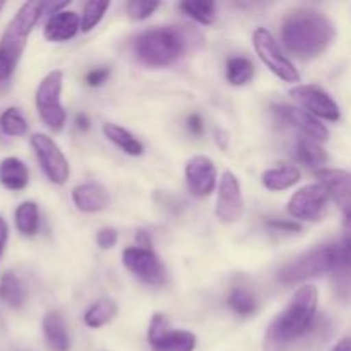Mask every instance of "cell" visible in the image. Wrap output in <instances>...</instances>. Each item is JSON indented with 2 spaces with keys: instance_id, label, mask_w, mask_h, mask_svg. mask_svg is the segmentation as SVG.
I'll return each mask as SVG.
<instances>
[{
  "instance_id": "1f68e13d",
  "label": "cell",
  "mask_w": 351,
  "mask_h": 351,
  "mask_svg": "<svg viewBox=\"0 0 351 351\" xmlns=\"http://www.w3.org/2000/svg\"><path fill=\"white\" fill-rule=\"evenodd\" d=\"M160 7V3L153 0H130L127 3V14L132 21H144Z\"/></svg>"
},
{
  "instance_id": "ba28073f",
  "label": "cell",
  "mask_w": 351,
  "mask_h": 351,
  "mask_svg": "<svg viewBox=\"0 0 351 351\" xmlns=\"http://www.w3.org/2000/svg\"><path fill=\"white\" fill-rule=\"evenodd\" d=\"M31 146H33L34 154L41 165V170L47 175L48 180L57 185L65 184L69 180V175H71V167H69L67 158L64 156L57 143L47 134H33Z\"/></svg>"
},
{
  "instance_id": "d6a6232c",
  "label": "cell",
  "mask_w": 351,
  "mask_h": 351,
  "mask_svg": "<svg viewBox=\"0 0 351 351\" xmlns=\"http://www.w3.org/2000/svg\"><path fill=\"white\" fill-rule=\"evenodd\" d=\"M117 240H119V233H117L115 228H101L98 232V235H96V243H98L103 250L112 249L117 243Z\"/></svg>"
},
{
  "instance_id": "5b68a950",
  "label": "cell",
  "mask_w": 351,
  "mask_h": 351,
  "mask_svg": "<svg viewBox=\"0 0 351 351\" xmlns=\"http://www.w3.org/2000/svg\"><path fill=\"white\" fill-rule=\"evenodd\" d=\"M343 254H345L343 243L322 245L308 250L280 271V280L287 285H295L312 280V278L324 276L328 273H335L338 264L341 263Z\"/></svg>"
},
{
  "instance_id": "8d00e7d4",
  "label": "cell",
  "mask_w": 351,
  "mask_h": 351,
  "mask_svg": "<svg viewBox=\"0 0 351 351\" xmlns=\"http://www.w3.org/2000/svg\"><path fill=\"white\" fill-rule=\"evenodd\" d=\"M189 130H191L194 136H201L204 132V123H202V119L197 115V113H192L189 117Z\"/></svg>"
},
{
  "instance_id": "7402d4cb",
  "label": "cell",
  "mask_w": 351,
  "mask_h": 351,
  "mask_svg": "<svg viewBox=\"0 0 351 351\" xmlns=\"http://www.w3.org/2000/svg\"><path fill=\"white\" fill-rule=\"evenodd\" d=\"M103 134L112 141L117 147L123 151V153L130 154V156H141L144 151L143 144L132 136L127 129L117 125V123H103Z\"/></svg>"
},
{
  "instance_id": "8fae6325",
  "label": "cell",
  "mask_w": 351,
  "mask_h": 351,
  "mask_svg": "<svg viewBox=\"0 0 351 351\" xmlns=\"http://www.w3.org/2000/svg\"><path fill=\"white\" fill-rule=\"evenodd\" d=\"M123 264L141 281L151 287H161L167 280V271L160 257L151 249L144 247H129L123 250Z\"/></svg>"
},
{
  "instance_id": "4dcf8cb0",
  "label": "cell",
  "mask_w": 351,
  "mask_h": 351,
  "mask_svg": "<svg viewBox=\"0 0 351 351\" xmlns=\"http://www.w3.org/2000/svg\"><path fill=\"white\" fill-rule=\"evenodd\" d=\"M110 2H96V0H91L84 5L82 9V19H81V29L84 33H89V31L95 29L99 24V21L103 19L105 12L108 10Z\"/></svg>"
},
{
  "instance_id": "ab89813d",
  "label": "cell",
  "mask_w": 351,
  "mask_h": 351,
  "mask_svg": "<svg viewBox=\"0 0 351 351\" xmlns=\"http://www.w3.org/2000/svg\"><path fill=\"white\" fill-rule=\"evenodd\" d=\"M75 123H77V127L81 130H88L89 129V120H88V117L86 115H77L75 117Z\"/></svg>"
},
{
  "instance_id": "ffe728a7",
  "label": "cell",
  "mask_w": 351,
  "mask_h": 351,
  "mask_svg": "<svg viewBox=\"0 0 351 351\" xmlns=\"http://www.w3.org/2000/svg\"><path fill=\"white\" fill-rule=\"evenodd\" d=\"M0 184L7 191H23L29 184V170L19 158H3L0 161Z\"/></svg>"
},
{
  "instance_id": "6da1fadb",
  "label": "cell",
  "mask_w": 351,
  "mask_h": 351,
  "mask_svg": "<svg viewBox=\"0 0 351 351\" xmlns=\"http://www.w3.org/2000/svg\"><path fill=\"white\" fill-rule=\"evenodd\" d=\"M335 24L324 14L300 9L288 14L281 26V38L290 53L298 58L319 57L335 41Z\"/></svg>"
},
{
  "instance_id": "484cf974",
  "label": "cell",
  "mask_w": 351,
  "mask_h": 351,
  "mask_svg": "<svg viewBox=\"0 0 351 351\" xmlns=\"http://www.w3.org/2000/svg\"><path fill=\"white\" fill-rule=\"evenodd\" d=\"M254 65L245 57H232L226 62V79L233 86H243L252 81Z\"/></svg>"
},
{
  "instance_id": "cb8c5ba5",
  "label": "cell",
  "mask_w": 351,
  "mask_h": 351,
  "mask_svg": "<svg viewBox=\"0 0 351 351\" xmlns=\"http://www.w3.org/2000/svg\"><path fill=\"white\" fill-rule=\"evenodd\" d=\"M119 307L113 300L110 298H101V300H96L88 311L84 312V324L88 328L98 329L103 328L105 324L112 322L115 319Z\"/></svg>"
},
{
  "instance_id": "52a82bcc",
  "label": "cell",
  "mask_w": 351,
  "mask_h": 351,
  "mask_svg": "<svg viewBox=\"0 0 351 351\" xmlns=\"http://www.w3.org/2000/svg\"><path fill=\"white\" fill-rule=\"evenodd\" d=\"M254 48H256L257 55L261 60L266 64V67L273 72L274 75L285 82H298L300 81V74H298L297 67L291 64L290 58L283 53L278 41L274 40L273 34L266 29V27H259L254 31Z\"/></svg>"
},
{
  "instance_id": "f35d334b",
  "label": "cell",
  "mask_w": 351,
  "mask_h": 351,
  "mask_svg": "<svg viewBox=\"0 0 351 351\" xmlns=\"http://www.w3.org/2000/svg\"><path fill=\"white\" fill-rule=\"evenodd\" d=\"M331 351H351V338H350V336L339 339V341L336 343L335 348H332Z\"/></svg>"
},
{
  "instance_id": "277c9868",
  "label": "cell",
  "mask_w": 351,
  "mask_h": 351,
  "mask_svg": "<svg viewBox=\"0 0 351 351\" xmlns=\"http://www.w3.org/2000/svg\"><path fill=\"white\" fill-rule=\"evenodd\" d=\"M187 47V36L175 26L153 27L134 41L136 57L149 67H165L182 57Z\"/></svg>"
},
{
  "instance_id": "60d3db41",
  "label": "cell",
  "mask_w": 351,
  "mask_h": 351,
  "mask_svg": "<svg viewBox=\"0 0 351 351\" xmlns=\"http://www.w3.org/2000/svg\"><path fill=\"white\" fill-rule=\"evenodd\" d=\"M3 7H5V2H0V12H2Z\"/></svg>"
},
{
  "instance_id": "30bf717a",
  "label": "cell",
  "mask_w": 351,
  "mask_h": 351,
  "mask_svg": "<svg viewBox=\"0 0 351 351\" xmlns=\"http://www.w3.org/2000/svg\"><path fill=\"white\" fill-rule=\"evenodd\" d=\"M329 194L324 185L311 184L298 189L291 195L288 202V213L295 219H304V221H317L324 216L328 209Z\"/></svg>"
},
{
  "instance_id": "d590c367",
  "label": "cell",
  "mask_w": 351,
  "mask_h": 351,
  "mask_svg": "<svg viewBox=\"0 0 351 351\" xmlns=\"http://www.w3.org/2000/svg\"><path fill=\"white\" fill-rule=\"evenodd\" d=\"M7 242H9V225L5 219L0 216V261H2L3 252H5Z\"/></svg>"
},
{
  "instance_id": "5bb4252c",
  "label": "cell",
  "mask_w": 351,
  "mask_h": 351,
  "mask_svg": "<svg viewBox=\"0 0 351 351\" xmlns=\"http://www.w3.org/2000/svg\"><path fill=\"white\" fill-rule=\"evenodd\" d=\"M189 191L195 197H208L216 187V167L208 156H194L185 165Z\"/></svg>"
},
{
  "instance_id": "4fadbf2b",
  "label": "cell",
  "mask_w": 351,
  "mask_h": 351,
  "mask_svg": "<svg viewBox=\"0 0 351 351\" xmlns=\"http://www.w3.org/2000/svg\"><path fill=\"white\" fill-rule=\"evenodd\" d=\"M243 213V199L239 178L232 171H225L219 178L218 199H216V216L221 223L239 221Z\"/></svg>"
},
{
  "instance_id": "4316f807",
  "label": "cell",
  "mask_w": 351,
  "mask_h": 351,
  "mask_svg": "<svg viewBox=\"0 0 351 351\" xmlns=\"http://www.w3.org/2000/svg\"><path fill=\"white\" fill-rule=\"evenodd\" d=\"M297 158L302 161L304 165L307 167L315 168V167H321L328 161V154L326 151L322 149L321 146L317 144V141H312V139H302L298 141L297 144Z\"/></svg>"
},
{
  "instance_id": "ac0fdd59",
  "label": "cell",
  "mask_w": 351,
  "mask_h": 351,
  "mask_svg": "<svg viewBox=\"0 0 351 351\" xmlns=\"http://www.w3.org/2000/svg\"><path fill=\"white\" fill-rule=\"evenodd\" d=\"M72 201L75 208L82 213H99L106 209L110 202L108 191L98 182H88L74 187L72 191Z\"/></svg>"
},
{
  "instance_id": "d6986e66",
  "label": "cell",
  "mask_w": 351,
  "mask_h": 351,
  "mask_svg": "<svg viewBox=\"0 0 351 351\" xmlns=\"http://www.w3.org/2000/svg\"><path fill=\"white\" fill-rule=\"evenodd\" d=\"M43 336L47 346L51 351H69L71 350V338H69L67 326L60 312L50 311L43 317Z\"/></svg>"
},
{
  "instance_id": "e575fe53",
  "label": "cell",
  "mask_w": 351,
  "mask_h": 351,
  "mask_svg": "<svg viewBox=\"0 0 351 351\" xmlns=\"http://www.w3.org/2000/svg\"><path fill=\"white\" fill-rule=\"evenodd\" d=\"M267 225L274 230H281V232H287V233H295V232H300V225L293 221H285V219H273L269 221Z\"/></svg>"
},
{
  "instance_id": "9a60e30c",
  "label": "cell",
  "mask_w": 351,
  "mask_h": 351,
  "mask_svg": "<svg viewBox=\"0 0 351 351\" xmlns=\"http://www.w3.org/2000/svg\"><path fill=\"white\" fill-rule=\"evenodd\" d=\"M273 110L283 122H288L290 125L297 127V129L302 130L308 139L326 141L329 137V130L326 129L324 123L319 122V120L315 119L312 113H308L307 110H302L290 105H276Z\"/></svg>"
},
{
  "instance_id": "2e32d148",
  "label": "cell",
  "mask_w": 351,
  "mask_h": 351,
  "mask_svg": "<svg viewBox=\"0 0 351 351\" xmlns=\"http://www.w3.org/2000/svg\"><path fill=\"white\" fill-rule=\"evenodd\" d=\"M319 178V184L324 185L329 197L335 199L336 204L345 213L351 211V173L345 170H326L315 171Z\"/></svg>"
},
{
  "instance_id": "603a6c76",
  "label": "cell",
  "mask_w": 351,
  "mask_h": 351,
  "mask_svg": "<svg viewBox=\"0 0 351 351\" xmlns=\"http://www.w3.org/2000/svg\"><path fill=\"white\" fill-rule=\"evenodd\" d=\"M14 221H16L17 232L23 233L24 237L36 235L40 228V211H38L36 202H21L14 213Z\"/></svg>"
},
{
  "instance_id": "f546056e",
  "label": "cell",
  "mask_w": 351,
  "mask_h": 351,
  "mask_svg": "<svg viewBox=\"0 0 351 351\" xmlns=\"http://www.w3.org/2000/svg\"><path fill=\"white\" fill-rule=\"evenodd\" d=\"M180 9L185 14L195 19L201 24H211L216 19V5L215 2H204V0H189L182 2Z\"/></svg>"
},
{
  "instance_id": "74e56055",
  "label": "cell",
  "mask_w": 351,
  "mask_h": 351,
  "mask_svg": "<svg viewBox=\"0 0 351 351\" xmlns=\"http://www.w3.org/2000/svg\"><path fill=\"white\" fill-rule=\"evenodd\" d=\"M343 228H345V240H343V243L351 252V211L345 213V225H343Z\"/></svg>"
},
{
  "instance_id": "44dd1931",
  "label": "cell",
  "mask_w": 351,
  "mask_h": 351,
  "mask_svg": "<svg viewBox=\"0 0 351 351\" xmlns=\"http://www.w3.org/2000/svg\"><path fill=\"white\" fill-rule=\"evenodd\" d=\"M300 182V170L293 165H283L278 168H269L263 173L264 187L273 192L287 191Z\"/></svg>"
},
{
  "instance_id": "f1b7e54d",
  "label": "cell",
  "mask_w": 351,
  "mask_h": 351,
  "mask_svg": "<svg viewBox=\"0 0 351 351\" xmlns=\"http://www.w3.org/2000/svg\"><path fill=\"white\" fill-rule=\"evenodd\" d=\"M228 305L239 315H250L257 311V300L252 291L242 287H237L230 291Z\"/></svg>"
},
{
  "instance_id": "7a4b0ae2",
  "label": "cell",
  "mask_w": 351,
  "mask_h": 351,
  "mask_svg": "<svg viewBox=\"0 0 351 351\" xmlns=\"http://www.w3.org/2000/svg\"><path fill=\"white\" fill-rule=\"evenodd\" d=\"M319 291L315 287H302L295 291L290 305L278 315L267 329V346H280L290 343L311 331L317 312Z\"/></svg>"
},
{
  "instance_id": "836d02e7",
  "label": "cell",
  "mask_w": 351,
  "mask_h": 351,
  "mask_svg": "<svg viewBox=\"0 0 351 351\" xmlns=\"http://www.w3.org/2000/svg\"><path fill=\"white\" fill-rule=\"evenodd\" d=\"M108 75H110V69L106 67L95 69V71H91L88 75H86V81H88L89 86H101L103 82L106 81Z\"/></svg>"
},
{
  "instance_id": "83f0119b",
  "label": "cell",
  "mask_w": 351,
  "mask_h": 351,
  "mask_svg": "<svg viewBox=\"0 0 351 351\" xmlns=\"http://www.w3.org/2000/svg\"><path fill=\"white\" fill-rule=\"evenodd\" d=\"M0 130L9 137H21L27 132V120L19 110L10 106L0 115Z\"/></svg>"
},
{
  "instance_id": "8992f818",
  "label": "cell",
  "mask_w": 351,
  "mask_h": 351,
  "mask_svg": "<svg viewBox=\"0 0 351 351\" xmlns=\"http://www.w3.org/2000/svg\"><path fill=\"white\" fill-rule=\"evenodd\" d=\"M62 86H64V74L60 71H53L41 79L36 89V96H34L41 120L53 132H60L67 120L60 101Z\"/></svg>"
},
{
  "instance_id": "d4e9b609",
  "label": "cell",
  "mask_w": 351,
  "mask_h": 351,
  "mask_svg": "<svg viewBox=\"0 0 351 351\" xmlns=\"http://www.w3.org/2000/svg\"><path fill=\"white\" fill-rule=\"evenodd\" d=\"M0 300L10 308H19L24 304V288L12 271H5L0 276Z\"/></svg>"
},
{
  "instance_id": "3957f363",
  "label": "cell",
  "mask_w": 351,
  "mask_h": 351,
  "mask_svg": "<svg viewBox=\"0 0 351 351\" xmlns=\"http://www.w3.org/2000/svg\"><path fill=\"white\" fill-rule=\"evenodd\" d=\"M43 16V2H26L19 7L0 38V82L9 81L21 60L34 24Z\"/></svg>"
},
{
  "instance_id": "e0dca14e",
  "label": "cell",
  "mask_w": 351,
  "mask_h": 351,
  "mask_svg": "<svg viewBox=\"0 0 351 351\" xmlns=\"http://www.w3.org/2000/svg\"><path fill=\"white\" fill-rule=\"evenodd\" d=\"M79 29H81V19H79L77 12H74V10H60V12L48 17L43 34L48 41L64 43V41L72 40Z\"/></svg>"
},
{
  "instance_id": "7c38bea8",
  "label": "cell",
  "mask_w": 351,
  "mask_h": 351,
  "mask_svg": "<svg viewBox=\"0 0 351 351\" xmlns=\"http://www.w3.org/2000/svg\"><path fill=\"white\" fill-rule=\"evenodd\" d=\"M290 95L295 101L300 103V106H304L314 117H321V119L331 120V122H336L341 117L338 103L317 86L300 84L291 89Z\"/></svg>"
},
{
  "instance_id": "9c48e42d",
  "label": "cell",
  "mask_w": 351,
  "mask_h": 351,
  "mask_svg": "<svg viewBox=\"0 0 351 351\" xmlns=\"http://www.w3.org/2000/svg\"><path fill=\"white\" fill-rule=\"evenodd\" d=\"M147 339L153 351H194L195 335L184 329H170V322L163 314H154L147 329Z\"/></svg>"
}]
</instances>
